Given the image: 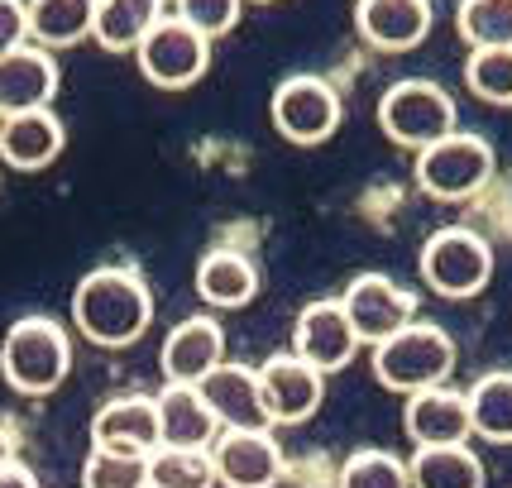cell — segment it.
Listing matches in <instances>:
<instances>
[{
	"label": "cell",
	"mask_w": 512,
	"mask_h": 488,
	"mask_svg": "<svg viewBox=\"0 0 512 488\" xmlns=\"http://www.w3.org/2000/svg\"><path fill=\"white\" fill-rule=\"evenodd\" d=\"M96 0H29V39L48 53L91 39Z\"/></svg>",
	"instance_id": "22"
},
{
	"label": "cell",
	"mask_w": 512,
	"mask_h": 488,
	"mask_svg": "<svg viewBox=\"0 0 512 488\" xmlns=\"http://www.w3.org/2000/svg\"><path fill=\"white\" fill-rule=\"evenodd\" d=\"M149 488H154V484H149Z\"/></svg>",
	"instance_id": "37"
},
{
	"label": "cell",
	"mask_w": 512,
	"mask_h": 488,
	"mask_svg": "<svg viewBox=\"0 0 512 488\" xmlns=\"http://www.w3.org/2000/svg\"><path fill=\"white\" fill-rule=\"evenodd\" d=\"M158 441L173 450H211L221 436L216 412L206 407L197 383H168L158 393Z\"/></svg>",
	"instance_id": "17"
},
{
	"label": "cell",
	"mask_w": 512,
	"mask_h": 488,
	"mask_svg": "<svg viewBox=\"0 0 512 488\" xmlns=\"http://www.w3.org/2000/svg\"><path fill=\"white\" fill-rule=\"evenodd\" d=\"M259 5H268V0H259Z\"/></svg>",
	"instance_id": "35"
},
{
	"label": "cell",
	"mask_w": 512,
	"mask_h": 488,
	"mask_svg": "<svg viewBox=\"0 0 512 488\" xmlns=\"http://www.w3.org/2000/svg\"><path fill=\"white\" fill-rule=\"evenodd\" d=\"M493 244L469 225H441L422 244V283L446 302H469L489 288Z\"/></svg>",
	"instance_id": "5"
},
{
	"label": "cell",
	"mask_w": 512,
	"mask_h": 488,
	"mask_svg": "<svg viewBox=\"0 0 512 488\" xmlns=\"http://www.w3.org/2000/svg\"><path fill=\"white\" fill-rule=\"evenodd\" d=\"M0 120H5V115H0Z\"/></svg>",
	"instance_id": "36"
},
{
	"label": "cell",
	"mask_w": 512,
	"mask_h": 488,
	"mask_svg": "<svg viewBox=\"0 0 512 488\" xmlns=\"http://www.w3.org/2000/svg\"><path fill=\"white\" fill-rule=\"evenodd\" d=\"M455 120H460L455 115V96L441 82H431V77H402V82L383 91L379 101L383 134L393 144H402V149H412V154H422L436 139L455 134Z\"/></svg>",
	"instance_id": "4"
},
{
	"label": "cell",
	"mask_w": 512,
	"mask_h": 488,
	"mask_svg": "<svg viewBox=\"0 0 512 488\" xmlns=\"http://www.w3.org/2000/svg\"><path fill=\"white\" fill-rule=\"evenodd\" d=\"M63 120L53 111H20L0 120V158L10 168H24V173H39L53 158L63 154Z\"/></svg>",
	"instance_id": "20"
},
{
	"label": "cell",
	"mask_w": 512,
	"mask_h": 488,
	"mask_svg": "<svg viewBox=\"0 0 512 488\" xmlns=\"http://www.w3.org/2000/svg\"><path fill=\"white\" fill-rule=\"evenodd\" d=\"M412 488H484V460L469 450V445H426L412 460Z\"/></svg>",
	"instance_id": "24"
},
{
	"label": "cell",
	"mask_w": 512,
	"mask_h": 488,
	"mask_svg": "<svg viewBox=\"0 0 512 488\" xmlns=\"http://www.w3.org/2000/svg\"><path fill=\"white\" fill-rule=\"evenodd\" d=\"M211 465L225 488H278L283 450L268 431H221L211 445Z\"/></svg>",
	"instance_id": "14"
},
{
	"label": "cell",
	"mask_w": 512,
	"mask_h": 488,
	"mask_svg": "<svg viewBox=\"0 0 512 488\" xmlns=\"http://www.w3.org/2000/svg\"><path fill=\"white\" fill-rule=\"evenodd\" d=\"M206 407L216 412L221 431H268V407H264V383H259V369L249 364H216L211 374L197 383Z\"/></svg>",
	"instance_id": "11"
},
{
	"label": "cell",
	"mask_w": 512,
	"mask_h": 488,
	"mask_svg": "<svg viewBox=\"0 0 512 488\" xmlns=\"http://www.w3.org/2000/svg\"><path fill=\"white\" fill-rule=\"evenodd\" d=\"M493 178V144L484 134L455 130L417 154V187L436 201L479 197Z\"/></svg>",
	"instance_id": "6"
},
{
	"label": "cell",
	"mask_w": 512,
	"mask_h": 488,
	"mask_svg": "<svg viewBox=\"0 0 512 488\" xmlns=\"http://www.w3.org/2000/svg\"><path fill=\"white\" fill-rule=\"evenodd\" d=\"M402 426H407V436H412L417 450H426V445H469V436H474L469 393L450 388V383L422 388L402 407Z\"/></svg>",
	"instance_id": "13"
},
{
	"label": "cell",
	"mask_w": 512,
	"mask_h": 488,
	"mask_svg": "<svg viewBox=\"0 0 512 488\" xmlns=\"http://www.w3.org/2000/svg\"><path fill=\"white\" fill-rule=\"evenodd\" d=\"M58 96V63L39 44H24L0 58V115L20 111H48Z\"/></svg>",
	"instance_id": "16"
},
{
	"label": "cell",
	"mask_w": 512,
	"mask_h": 488,
	"mask_svg": "<svg viewBox=\"0 0 512 488\" xmlns=\"http://www.w3.org/2000/svg\"><path fill=\"white\" fill-rule=\"evenodd\" d=\"M87 488H149V460L144 455H115V450H91L82 465Z\"/></svg>",
	"instance_id": "30"
},
{
	"label": "cell",
	"mask_w": 512,
	"mask_h": 488,
	"mask_svg": "<svg viewBox=\"0 0 512 488\" xmlns=\"http://www.w3.org/2000/svg\"><path fill=\"white\" fill-rule=\"evenodd\" d=\"M72 369V340L48 316H24L0 340V374L24 398H48Z\"/></svg>",
	"instance_id": "3"
},
{
	"label": "cell",
	"mask_w": 512,
	"mask_h": 488,
	"mask_svg": "<svg viewBox=\"0 0 512 488\" xmlns=\"http://www.w3.org/2000/svg\"><path fill=\"white\" fill-rule=\"evenodd\" d=\"M465 393L474 436H484L493 445H512V369H493V374L474 378Z\"/></svg>",
	"instance_id": "25"
},
{
	"label": "cell",
	"mask_w": 512,
	"mask_h": 488,
	"mask_svg": "<svg viewBox=\"0 0 512 488\" xmlns=\"http://www.w3.org/2000/svg\"><path fill=\"white\" fill-rule=\"evenodd\" d=\"M240 10L245 0H173V15L187 20L192 29H201L206 39H221L240 24Z\"/></svg>",
	"instance_id": "31"
},
{
	"label": "cell",
	"mask_w": 512,
	"mask_h": 488,
	"mask_svg": "<svg viewBox=\"0 0 512 488\" xmlns=\"http://www.w3.org/2000/svg\"><path fill=\"white\" fill-rule=\"evenodd\" d=\"M158 364H163V378H168V383H201L216 364H225L221 321H211V316H192V321L173 326V335L163 340Z\"/></svg>",
	"instance_id": "19"
},
{
	"label": "cell",
	"mask_w": 512,
	"mask_h": 488,
	"mask_svg": "<svg viewBox=\"0 0 512 488\" xmlns=\"http://www.w3.org/2000/svg\"><path fill=\"white\" fill-rule=\"evenodd\" d=\"M158 20H163V0H96L91 39L106 53H134Z\"/></svg>",
	"instance_id": "23"
},
{
	"label": "cell",
	"mask_w": 512,
	"mask_h": 488,
	"mask_svg": "<svg viewBox=\"0 0 512 488\" xmlns=\"http://www.w3.org/2000/svg\"><path fill=\"white\" fill-rule=\"evenodd\" d=\"M134 58H139V72L154 82V87H192L201 72H206V63H211V39L201 34V29H192L187 20H178V15H163V20L144 34V44L134 48Z\"/></svg>",
	"instance_id": "8"
},
{
	"label": "cell",
	"mask_w": 512,
	"mask_h": 488,
	"mask_svg": "<svg viewBox=\"0 0 512 488\" xmlns=\"http://www.w3.org/2000/svg\"><path fill=\"white\" fill-rule=\"evenodd\" d=\"M197 292H201V302L235 311V307H245V302H254L259 268L249 264L240 249H211L197 264Z\"/></svg>",
	"instance_id": "21"
},
{
	"label": "cell",
	"mask_w": 512,
	"mask_h": 488,
	"mask_svg": "<svg viewBox=\"0 0 512 488\" xmlns=\"http://www.w3.org/2000/svg\"><path fill=\"white\" fill-rule=\"evenodd\" d=\"M359 345H364V340H359L355 321L345 316V307H340L335 297L307 302V307L297 311V326H292V355L307 359V364L321 369V374L345 369V364L359 355Z\"/></svg>",
	"instance_id": "9"
},
{
	"label": "cell",
	"mask_w": 512,
	"mask_h": 488,
	"mask_svg": "<svg viewBox=\"0 0 512 488\" xmlns=\"http://www.w3.org/2000/svg\"><path fill=\"white\" fill-rule=\"evenodd\" d=\"M91 441L96 450H115V455H154L158 445V402L154 398H111L96 422H91Z\"/></svg>",
	"instance_id": "18"
},
{
	"label": "cell",
	"mask_w": 512,
	"mask_h": 488,
	"mask_svg": "<svg viewBox=\"0 0 512 488\" xmlns=\"http://www.w3.org/2000/svg\"><path fill=\"white\" fill-rule=\"evenodd\" d=\"M455 374V340H450L436 321H412L398 335H388L374 345V378H379L388 393H422L436 388Z\"/></svg>",
	"instance_id": "2"
},
{
	"label": "cell",
	"mask_w": 512,
	"mask_h": 488,
	"mask_svg": "<svg viewBox=\"0 0 512 488\" xmlns=\"http://www.w3.org/2000/svg\"><path fill=\"white\" fill-rule=\"evenodd\" d=\"M340 307L355 321L364 345H379V340H388V335H398L402 326L417 321V297L402 283H393L388 273H359L355 283L345 288Z\"/></svg>",
	"instance_id": "10"
},
{
	"label": "cell",
	"mask_w": 512,
	"mask_h": 488,
	"mask_svg": "<svg viewBox=\"0 0 512 488\" xmlns=\"http://www.w3.org/2000/svg\"><path fill=\"white\" fill-rule=\"evenodd\" d=\"M273 130L283 134L288 144H302V149H312V144H326L335 130H340V91L326 82V77H316V72H297L288 82H278L273 91Z\"/></svg>",
	"instance_id": "7"
},
{
	"label": "cell",
	"mask_w": 512,
	"mask_h": 488,
	"mask_svg": "<svg viewBox=\"0 0 512 488\" xmlns=\"http://www.w3.org/2000/svg\"><path fill=\"white\" fill-rule=\"evenodd\" d=\"M0 488H39V479H34L24 465H10L5 474H0Z\"/></svg>",
	"instance_id": "33"
},
{
	"label": "cell",
	"mask_w": 512,
	"mask_h": 488,
	"mask_svg": "<svg viewBox=\"0 0 512 488\" xmlns=\"http://www.w3.org/2000/svg\"><path fill=\"white\" fill-rule=\"evenodd\" d=\"M259 383H264V407L273 426L307 422V417H316V407L326 398V374L297 355H273L259 369Z\"/></svg>",
	"instance_id": "12"
},
{
	"label": "cell",
	"mask_w": 512,
	"mask_h": 488,
	"mask_svg": "<svg viewBox=\"0 0 512 488\" xmlns=\"http://www.w3.org/2000/svg\"><path fill=\"white\" fill-rule=\"evenodd\" d=\"M465 87L474 91L484 106L508 111L512 106V48H469Z\"/></svg>",
	"instance_id": "28"
},
{
	"label": "cell",
	"mask_w": 512,
	"mask_h": 488,
	"mask_svg": "<svg viewBox=\"0 0 512 488\" xmlns=\"http://www.w3.org/2000/svg\"><path fill=\"white\" fill-rule=\"evenodd\" d=\"M355 29L379 53H412L431 34V0H359Z\"/></svg>",
	"instance_id": "15"
},
{
	"label": "cell",
	"mask_w": 512,
	"mask_h": 488,
	"mask_svg": "<svg viewBox=\"0 0 512 488\" xmlns=\"http://www.w3.org/2000/svg\"><path fill=\"white\" fill-rule=\"evenodd\" d=\"M455 29L469 48H512V0H460Z\"/></svg>",
	"instance_id": "26"
},
{
	"label": "cell",
	"mask_w": 512,
	"mask_h": 488,
	"mask_svg": "<svg viewBox=\"0 0 512 488\" xmlns=\"http://www.w3.org/2000/svg\"><path fill=\"white\" fill-rule=\"evenodd\" d=\"M29 44V0H0V58Z\"/></svg>",
	"instance_id": "32"
},
{
	"label": "cell",
	"mask_w": 512,
	"mask_h": 488,
	"mask_svg": "<svg viewBox=\"0 0 512 488\" xmlns=\"http://www.w3.org/2000/svg\"><path fill=\"white\" fill-rule=\"evenodd\" d=\"M10 465H15V441H10V431L0 426V474H5Z\"/></svg>",
	"instance_id": "34"
},
{
	"label": "cell",
	"mask_w": 512,
	"mask_h": 488,
	"mask_svg": "<svg viewBox=\"0 0 512 488\" xmlns=\"http://www.w3.org/2000/svg\"><path fill=\"white\" fill-rule=\"evenodd\" d=\"M72 321L87 340L106 345V350H120V345H134L149 331L154 297H149L144 278L134 268H96L72 292Z\"/></svg>",
	"instance_id": "1"
},
{
	"label": "cell",
	"mask_w": 512,
	"mask_h": 488,
	"mask_svg": "<svg viewBox=\"0 0 512 488\" xmlns=\"http://www.w3.org/2000/svg\"><path fill=\"white\" fill-rule=\"evenodd\" d=\"M340 488H412V469L393 450H355L340 465Z\"/></svg>",
	"instance_id": "29"
},
{
	"label": "cell",
	"mask_w": 512,
	"mask_h": 488,
	"mask_svg": "<svg viewBox=\"0 0 512 488\" xmlns=\"http://www.w3.org/2000/svg\"><path fill=\"white\" fill-rule=\"evenodd\" d=\"M149 484L154 488H216V465H211V450H173V445H158L149 455Z\"/></svg>",
	"instance_id": "27"
}]
</instances>
